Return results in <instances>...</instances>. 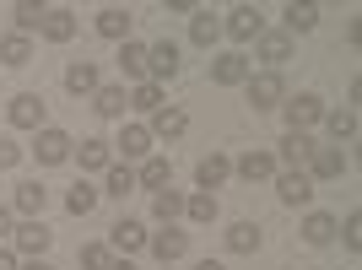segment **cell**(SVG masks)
Wrapping results in <instances>:
<instances>
[{"instance_id": "cell-1", "label": "cell", "mask_w": 362, "mask_h": 270, "mask_svg": "<svg viewBox=\"0 0 362 270\" xmlns=\"http://www.w3.org/2000/svg\"><path fill=\"white\" fill-rule=\"evenodd\" d=\"M184 71V60H179V44L173 38H163V44H146V81H173V76Z\"/></svg>"}, {"instance_id": "cell-2", "label": "cell", "mask_w": 362, "mask_h": 270, "mask_svg": "<svg viewBox=\"0 0 362 270\" xmlns=\"http://www.w3.org/2000/svg\"><path fill=\"white\" fill-rule=\"evenodd\" d=\"M71 151H76V141L65 130H54V124H44L38 130V141H33V157L44 168H60V163H71Z\"/></svg>"}, {"instance_id": "cell-3", "label": "cell", "mask_w": 362, "mask_h": 270, "mask_svg": "<svg viewBox=\"0 0 362 270\" xmlns=\"http://www.w3.org/2000/svg\"><path fill=\"white\" fill-rule=\"evenodd\" d=\"M281 114H287V130H314L319 119H325V98H314V92H298V98H287L281 103Z\"/></svg>"}, {"instance_id": "cell-4", "label": "cell", "mask_w": 362, "mask_h": 270, "mask_svg": "<svg viewBox=\"0 0 362 270\" xmlns=\"http://www.w3.org/2000/svg\"><path fill=\"white\" fill-rule=\"evenodd\" d=\"M243 87H249V103H255V108H281V103H287V81H281V71H259V76H249Z\"/></svg>"}, {"instance_id": "cell-5", "label": "cell", "mask_w": 362, "mask_h": 270, "mask_svg": "<svg viewBox=\"0 0 362 270\" xmlns=\"http://www.w3.org/2000/svg\"><path fill=\"white\" fill-rule=\"evenodd\" d=\"M6 119L16 124V130H44V98H38V92H16L11 98V108H6Z\"/></svg>"}, {"instance_id": "cell-6", "label": "cell", "mask_w": 362, "mask_h": 270, "mask_svg": "<svg viewBox=\"0 0 362 270\" xmlns=\"http://www.w3.org/2000/svg\"><path fill=\"white\" fill-rule=\"evenodd\" d=\"M249 76H255V65H249V54H238V49L211 60V81H216V87H243Z\"/></svg>"}, {"instance_id": "cell-7", "label": "cell", "mask_w": 362, "mask_h": 270, "mask_svg": "<svg viewBox=\"0 0 362 270\" xmlns=\"http://www.w3.org/2000/svg\"><path fill=\"white\" fill-rule=\"evenodd\" d=\"M71 157L87 168V173H108V168H114V141H103V135H87V141H81Z\"/></svg>"}, {"instance_id": "cell-8", "label": "cell", "mask_w": 362, "mask_h": 270, "mask_svg": "<svg viewBox=\"0 0 362 270\" xmlns=\"http://www.w3.org/2000/svg\"><path fill=\"white\" fill-rule=\"evenodd\" d=\"M146 249L163 265H173V259H184L189 254V233H179V227H163V233H146Z\"/></svg>"}, {"instance_id": "cell-9", "label": "cell", "mask_w": 362, "mask_h": 270, "mask_svg": "<svg viewBox=\"0 0 362 270\" xmlns=\"http://www.w3.org/2000/svg\"><path fill=\"white\" fill-rule=\"evenodd\" d=\"M11 238H16V259H22V254H28V259H44L49 243H54V233H49L44 222H22Z\"/></svg>"}, {"instance_id": "cell-10", "label": "cell", "mask_w": 362, "mask_h": 270, "mask_svg": "<svg viewBox=\"0 0 362 270\" xmlns=\"http://www.w3.org/2000/svg\"><path fill=\"white\" fill-rule=\"evenodd\" d=\"M222 33H233L238 44H249V38H259L265 33V16H259V6H233L222 22Z\"/></svg>"}, {"instance_id": "cell-11", "label": "cell", "mask_w": 362, "mask_h": 270, "mask_svg": "<svg viewBox=\"0 0 362 270\" xmlns=\"http://www.w3.org/2000/svg\"><path fill=\"white\" fill-rule=\"evenodd\" d=\"M76 28H81V22H76L71 6H44V28H38V33H44L49 44H71Z\"/></svg>"}, {"instance_id": "cell-12", "label": "cell", "mask_w": 362, "mask_h": 270, "mask_svg": "<svg viewBox=\"0 0 362 270\" xmlns=\"http://www.w3.org/2000/svg\"><path fill=\"white\" fill-rule=\"evenodd\" d=\"M341 173H346V151H341V146H314V157H308V179L330 184V179H341Z\"/></svg>"}, {"instance_id": "cell-13", "label": "cell", "mask_w": 362, "mask_h": 270, "mask_svg": "<svg viewBox=\"0 0 362 270\" xmlns=\"http://www.w3.org/2000/svg\"><path fill=\"white\" fill-rule=\"evenodd\" d=\"M108 249L130 259L136 249H146V227H141V222H130V216H124V222H114V227H108Z\"/></svg>"}, {"instance_id": "cell-14", "label": "cell", "mask_w": 362, "mask_h": 270, "mask_svg": "<svg viewBox=\"0 0 362 270\" xmlns=\"http://www.w3.org/2000/svg\"><path fill=\"white\" fill-rule=\"evenodd\" d=\"M243 184H259V179H276V151H243L238 163H233Z\"/></svg>"}, {"instance_id": "cell-15", "label": "cell", "mask_w": 362, "mask_h": 270, "mask_svg": "<svg viewBox=\"0 0 362 270\" xmlns=\"http://www.w3.org/2000/svg\"><path fill=\"white\" fill-rule=\"evenodd\" d=\"M255 49H259V60H265V71H281V65L292 60V38L287 33H259Z\"/></svg>"}, {"instance_id": "cell-16", "label": "cell", "mask_w": 362, "mask_h": 270, "mask_svg": "<svg viewBox=\"0 0 362 270\" xmlns=\"http://www.w3.org/2000/svg\"><path fill=\"white\" fill-rule=\"evenodd\" d=\"M130 22H136V16L124 11V6H103V11H98V38L124 44V38H130Z\"/></svg>"}, {"instance_id": "cell-17", "label": "cell", "mask_w": 362, "mask_h": 270, "mask_svg": "<svg viewBox=\"0 0 362 270\" xmlns=\"http://www.w3.org/2000/svg\"><path fill=\"white\" fill-rule=\"evenodd\" d=\"M276 195H281V206H308V200H314V179H308V173H281V179H276Z\"/></svg>"}, {"instance_id": "cell-18", "label": "cell", "mask_w": 362, "mask_h": 270, "mask_svg": "<svg viewBox=\"0 0 362 270\" xmlns=\"http://www.w3.org/2000/svg\"><path fill=\"white\" fill-rule=\"evenodd\" d=\"M146 130H151V141H157V135H163V141H179V135L189 130V114H184V108H168V103H163L157 114H151Z\"/></svg>"}, {"instance_id": "cell-19", "label": "cell", "mask_w": 362, "mask_h": 270, "mask_svg": "<svg viewBox=\"0 0 362 270\" xmlns=\"http://www.w3.org/2000/svg\"><path fill=\"white\" fill-rule=\"evenodd\" d=\"M44 206H49V189L38 179H28V184H16V211L28 216V222H44Z\"/></svg>"}, {"instance_id": "cell-20", "label": "cell", "mask_w": 362, "mask_h": 270, "mask_svg": "<svg viewBox=\"0 0 362 270\" xmlns=\"http://www.w3.org/2000/svg\"><path fill=\"white\" fill-rule=\"evenodd\" d=\"M114 146L124 151V163H146L151 157V130L146 124H124V135L114 141Z\"/></svg>"}, {"instance_id": "cell-21", "label": "cell", "mask_w": 362, "mask_h": 270, "mask_svg": "<svg viewBox=\"0 0 362 270\" xmlns=\"http://www.w3.org/2000/svg\"><path fill=\"white\" fill-rule=\"evenodd\" d=\"M103 81H98V65L92 60H71L65 65V92H76V98H87V92H98Z\"/></svg>"}, {"instance_id": "cell-22", "label": "cell", "mask_w": 362, "mask_h": 270, "mask_svg": "<svg viewBox=\"0 0 362 270\" xmlns=\"http://www.w3.org/2000/svg\"><path fill=\"white\" fill-rule=\"evenodd\" d=\"M216 38H222V22H216L206 6H195V16H189V44H195V49H211Z\"/></svg>"}, {"instance_id": "cell-23", "label": "cell", "mask_w": 362, "mask_h": 270, "mask_svg": "<svg viewBox=\"0 0 362 270\" xmlns=\"http://www.w3.org/2000/svg\"><path fill=\"white\" fill-rule=\"evenodd\" d=\"M233 173V163H227L222 151H211V157H200V168H195V184L211 195V189H222V179Z\"/></svg>"}, {"instance_id": "cell-24", "label": "cell", "mask_w": 362, "mask_h": 270, "mask_svg": "<svg viewBox=\"0 0 362 270\" xmlns=\"http://www.w3.org/2000/svg\"><path fill=\"white\" fill-rule=\"evenodd\" d=\"M308 157H314V141H308L303 130H287V135H281V163H287V173H298Z\"/></svg>"}, {"instance_id": "cell-25", "label": "cell", "mask_w": 362, "mask_h": 270, "mask_svg": "<svg viewBox=\"0 0 362 270\" xmlns=\"http://www.w3.org/2000/svg\"><path fill=\"white\" fill-rule=\"evenodd\" d=\"M92 108H98L103 119H124V108H130V92H124V87H98V92H92Z\"/></svg>"}, {"instance_id": "cell-26", "label": "cell", "mask_w": 362, "mask_h": 270, "mask_svg": "<svg viewBox=\"0 0 362 270\" xmlns=\"http://www.w3.org/2000/svg\"><path fill=\"white\" fill-rule=\"evenodd\" d=\"M335 227H341V222H335L330 211H308V222H303V238L314 243V249H325V243H335Z\"/></svg>"}, {"instance_id": "cell-27", "label": "cell", "mask_w": 362, "mask_h": 270, "mask_svg": "<svg viewBox=\"0 0 362 270\" xmlns=\"http://www.w3.org/2000/svg\"><path fill=\"white\" fill-rule=\"evenodd\" d=\"M119 71H124V76H130V81L141 87V81H146V44L124 38V44H119Z\"/></svg>"}, {"instance_id": "cell-28", "label": "cell", "mask_w": 362, "mask_h": 270, "mask_svg": "<svg viewBox=\"0 0 362 270\" xmlns=\"http://www.w3.org/2000/svg\"><path fill=\"white\" fill-rule=\"evenodd\" d=\"M151 216H157L163 227H173L184 216V195L179 189H157V195H151Z\"/></svg>"}, {"instance_id": "cell-29", "label": "cell", "mask_w": 362, "mask_h": 270, "mask_svg": "<svg viewBox=\"0 0 362 270\" xmlns=\"http://www.w3.org/2000/svg\"><path fill=\"white\" fill-rule=\"evenodd\" d=\"M136 184H146L151 195H157V189H168V184H173V168H168V157H146V163H141V173H136Z\"/></svg>"}, {"instance_id": "cell-30", "label": "cell", "mask_w": 362, "mask_h": 270, "mask_svg": "<svg viewBox=\"0 0 362 270\" xmlns=\"http://www.w3.org/2000/svg\"><path fill=\"white\" fill-rule=\"evenodd\" d=\"M281 22H287V28H281L287 38H292V33H314L319 28V6H298V0H292L287 11H281Z\"/></svg>"}, {"instance_id": "cell-31", "label": "cell", "mask_w": 362, "mask_h": 270, "mask_svg": "<svg viewBox=\"0 0 362 270\" xmlns=\"http://www.w3.org/2000/svg\"><path fill=\"white\" fill-rule=\"evenodd\" d=\"M28 60H33V38H22V33H11V38H0V65H11V71H22Z\"/></svg>"}, {"instance_id": "cell-32", "label": "cell", "mask_w": 362, "mask_h": 270, "mask_svg": "<svg viewBox=\"0 0 362 270\" xmlns=\"http://www.w3.org/2000/svg\"><path fill=\"white\" fill-rule=\"evenodd\" d=\"M11 22H16V33L28 38V33L44 28V6H38V0H16V6H11Z\"/></svg>"}, {"instance_id": "cell-33", "label": "cell", "mask_w": 362, "mask_h": 270, "mask_svg": "<svg viewBox=\"0 0 362 270\" xmlns=\"http://www.w3.org/2000/svg\"><path fill=\"white\" fill-rule=\"evenodd\" d=\"M227 249H233V254H255L259 249V227L255 222H233L227 227Z\"/></svg>"}, {"instance_id": "cell-34", "label": "cell", "mask_w": 362, "mask_h": 270, "mask_svg": "<svg viewBox=\"0 0 362 270\" xmlns=\"http://www.w3.org/2000/svg\"><path fill=\"white\" fill-rule=\"evenodd\" d=\"M184 216L189 222H216V195H206V189H195V195H184Z\"/></svg>"}, {"instance_id": "cell-35", "label": "cell", "mask_w": 362, "mask_h": 270, "mask_svg": "<svg viewBox=\"0 0 362 270\" xmlns=\"http://www.w3.org/2000/svg\"><path fill=\"white\" fill-rule=\"evenodd\" d=\"M130 189H136V168H130V163H114V168H108V189H103V195L124 200Z\"/></svg>"}, {"instance_id": "cell-36", "label": "cell", "mask_w": 362, "mask_h": 270, "mask_svg": "<svg viewBox=\"0 0 362 270\" xmlns=\"http://www.w3.org/2000/svg\"><path fill=\"white\" fill-rule=\"evenodd\" d=\"M325 124H330L335 146H341V141H351V135H357V108H335V114H325Z\"/></svg>"}, {"instance_id": "cell-37", "label": "cell", "mask_w": 362, "mask_h": 270, "mask_svg": "<svg viewBox=\"0 0 362 270\" xmlns=\"http://www.w3.org/2000/svg\"><path fill=\"white\" fill-rule=\"evenodd\" d=\"M92 206H98V189H92V184L81 179V184L71 189V195H65V211H71V216H87Z\"/></svg>"}, {"instance_id": "cell-38", "label": "cell", "mask_w": 362, "mask_h": 270, "mask_svg": "<svg viewBox=\"0 0 362 270\" xmlns=\"http://www.w3.org/2000/svg\"><path fill=\"white\" fill-rule=\"evenodd\" d=\"M130 108H146V114H157V108H163V87H157V81H141V87L130 92Z\"/></svg>"}, {"instance_id": "cell-39", "label": "cell", "mask_w": 362, "mask_h": 270, "mask_svg": "<svg viewBox=\"0 0 362 270\" xmlns=\"http://www.w3.org/2000/svg\"><path fill=\"white\" fill-rule=\"evenodd\" d=\"M76 259H81V270H108L114 265V249H108V243H87Z\"/></svg>"}, {"instance_id": "cell-40", "label": "cell", "mask_w": 362, "mask_h": 270, "mask_svg": "<svg viewBox=\"0 0 362 270\" xmlns=\"http://www.w3.org/2000/svg\"><path fill=\"white\" fill-rule=\"evenodd\" d=\"M335 233H341V243H346L351 254H357V249H362V216H346V222L335 227Z\"/></svg>"}, {"instance_id": "cell-41", "label": "cell", "mask_w": 362, "mask_h": 270, "mask_svg": "<svg viewBox=\"0 0 362 270\" xmlns=\"http://www.w3.org/2000/svg\"><path fill=\"white\" fill-rule=\"evenodd\" d=\"M22 163V146H16V141H6V135H0V168H16Z\"/></svg>"}, {"instance_id": "cell-42", "label": "cell", "mask_w": 362, "mask_h": 270, "mask_svg": "<svg viewBox=\"0 0 362 270\" xmlns=\"http://www.w3.org/2000/svg\"><path fill=\"white\" fill-rule=\"evenodd\" d=\"M0 270H22V259H16V249H0Z\"/></svg>"}, {"instance_id": "cell-43", "label": "cell", "mask_w": 362, "mask_h": 270, "mask_svg": "<svg viewBox=\"0 0 362 270\" xmlns=\"http://www.w3.org/2000/svg\"><path fill=\"white\" fill-rule=\"evenodd\" d=\"M6 233H11V211L0 206V238H6Z\"/></svg>"}, {"instance_id": "cell-44", "label": "cell", "mask_w": 362, "mask_h": 270, "mask_svg": "<svg viewBox=\"0 0 362 270\" xmlns=\"http://www.w3.org/2000/svg\"><path fill=\"white\" fill-rule=\"evenodd\" d=\"M108 270H136V265H130V259H114V265H108Z\"/></svg>"}, {"instance_id": "cell-45", "label": "cell", "mask_w": 362, "mask_h": 270, "mask_svg": "<svg viewBox=\"0 0 362 270\" xmlns=\"http://www.w3.org/2000/svg\"><path fill=\"white\" fill-rule=\"evenodd\" d=\"M195 270H222V265H216V259H200V265Z\"/></svg>"}, {"instance_id": "cell-46", "label": "cell", "mask_w": 362, "mask_h": 270, "mask_svg": "<svg viewBox=\"0 0 362 270\" xmlns=\"http://www.w3.org/2000/svg\"><path fill=\"white\" fill-rule=\"evenodd\" d=\"M22 270H49V265H44V259H28V265H22Z\"/></svg>"}]
</instances>
